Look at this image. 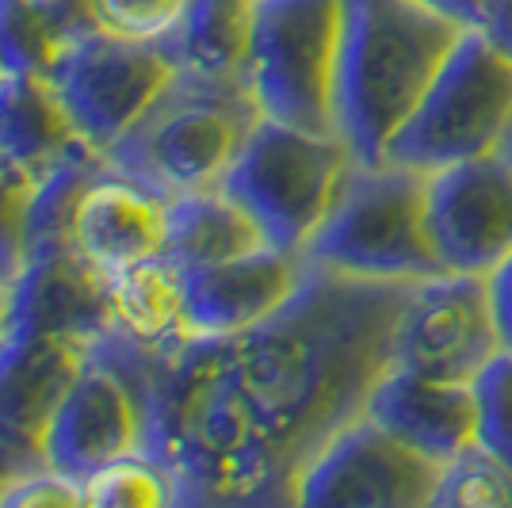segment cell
<instances>
[{"label": "cell", "mask_w": 512, "mask_h": 508, "mask_svg": "<svg viewBox=\"0 0 512 508\" xmlns=\"http://www.w3.org/2000/svg\"><path fill=\"white\" fill-rule=\"evenodd\" d=\"M409 279H363L302 260L276 314L226 337L241 398L295 493L306 466L367 413L375 386L398 367Z\"/></svg>", "instance_id": "1"}, {"label": "cell", "mask_w": 512, "mask_h": 508, "mask_svg": "<svg viewBox=\"0 0 512 508\" xmlns=\"http://www.w3.org/2000/svg\"><path fill=\"white\" fill-rule=\"evenodd\" d=\"M88 356L138 409V451L165 466L176 505H291L272 447L241 398L226 337L142 340L107 325Z\"/></svg>", "instance_id": "2"}, {"label": "cell", "mask_w": 512, "mask_h": 508, "mask_svg": "<svg viewBox=\"0 0 512 508\" xmlns=\"http://www.w3.org/2000/svg\"><path fill=\"white\" fill-rule=\"evenodd\" d=\"M463 31L425 0H341L333 127L360 165H383Z\"/></svg>", "instance_id": "3"}, {"label": "cell", "mask_w": 512, "mask_h": 508, "mask_svg": "<svg viewBox=\"0 0 512 508\" xmlns=\"http://www.w3.org/2000/svg\"><path fill=\"white\" fill-rule=\"evenodd\" d=\"M256 119L260 107L245 81L172 69L169 85L107 149L104 161L111 172L169 203L176 195L214 188Z\"/></svg>", "instance_id": "4"}, {"label": "cell", "mask_w": 512, "mask_h": 508, "mask_svg": "<svg viewBox=\"0 0 512 508\" xmlns=\"http://www.w3.org/2000/svg\"><path fill=\"white\" fill-rule=\"evenodd\" d=\"M428 172L406 165H360L344 172L337 199L302 260L363 279H428L444 264L428 237Z\"/></svg>", "instance_id": "5"}, {"label": "cell", "mask_w": 512, "mask_h": 508, "mask_svg": "<svg viewBox=\"0 0 512 508\" xmlns=\"http://www.w3.org/2000/svg\"><path fill=\"white\" fill-rule=\"evenodd\" d=\"M352 161L337 134H310L260 115L214 188L253 218L272 249L302 256Z\"/></svg>", "instance_id": "6"}, {"label": "cell", "mask_w": 512, "mask_h": 508, "mask_svg": "<svg viewBox=\"0 0 512 508\" xmlns=\"http://www.w3.org/2000/svg\"><path fill=\"white\" fill-rule=\"evenodd\" d=\"M512 123V62L467 27L448 62L425 88L421 104L386 146L390 165L440 172L459 161L497 153Z\"/></svg>", "instance_id": "7"}, {"label": "cell", "mask_w": 512, "mask_h": 508, "mask_svg": "<svg viewBox=\"0 0 512 508\" xmlns=\"http://www.w3.org/2000/svg\"><path fill=\"white\" fill-rule=\"evenodd\" d=\"M341 0H253L245 81L264 119L310 134L333 127Z\"/></svg>", "instance_id": "8"}, {"label": "cell", "mask_w": 512, "mask_h": 508, "mask_svg": "<svg viewBox=\"0 0 512 508\" xmlns=\"http://www.w3.org/2000/svg\"><path fill=\"white\" fill-rule=\"evenodd\" d=\"M169 77L172 65L157 43L88 27L58 43L43 81L62 104L73 134L107 153L142 119Z\"/></svg>", "instance_id": "9"}, {"label": "cell", "mask_w": 512, "mask_h": 508, "mask_svg": "<svg viewBox=\"0 0 512 508\" xmlns=\"http://www.w3.org/2000/svg\"><path fill=\"white\" fill-rule=\"evenodd\" d=\"M444 466L363 413L306 466L295 493L302 508H432Z\"/></svg>", "instance_id": "10"}, {"label": "cell", "mask_w": 512, "mask_h": 508, "mask_svg": "<svg viewBox=\"0 0 512 508\" xmlns=\"http://www.w3.org/2000/svg\"><path fill=\"white\" fill-rule=\"evenodd\" d=\"M505 352L493 321L490 279L440 272L417 279L398 329V367L440 382H470Z\"/></svg>", "instance_id": "11"}, {"label": "cell", "mask_w": 512, "mask_h": 508, "mask_svg": "<svg viewBox=\"0 0 512 508\" xmlns=\"http://www.w3.org/2000/svg\"><path fill=\"white\" fill-rule=\"evenodd\" d=\"M425 218L444 272L490 276L512 253L509 161L490 153L428 172Z\"/></svg>", "instance_id": "12"}, {"label": "cell", "mask_w": 512, "mask_h": 508, "mask_svg": "<svg viewBox=\"0 0 512 508\" xmlns=\"http://www.w3.org/2000/svg\"><path fill=\"white\" fill-rule=\"evenodd\" d=\"M43 463L85 482L92 470L138 451V409L123 382L88 356L43 428Z\"/></svg>", "instance_id": "13"}, {"label": "cell", "mask_w": 512, "mask_h": 508, "mask_svg": "<svg viewBox=\"0 0 512 508\" xmlns=\"http://www.w3.org/2000/svg\"><path fill=\"white\" fill-rule=\"evenodd\" d=\"M302 276V256L272 245L222 264L180 272L184 279V329L195 337H234L276 314Z\"/></svg>", "instance_id": "14"}, {"label": "cell", "mask_w": 512, "mask_h": 508, "mask_svg": "<svg viewBox=\"0 0 512 508\" xmlns=\"http://www.w3.org/2000/svg\"><path fill=\"white\" fill-rule=\"evenodd\" d=\"M161 241H165V199H157L153 191L111 169H104L85 188L69 226V249L100 279L134 260L157 256Z\"/></svg>", "instance_id": "15"}, {"label": "cell", "mask_w": 512, "mask_h": 508, "mask_svg": "<svg viewBox=\"0 0 512 508\" xmlns=\"http://www.w3.org/2000/svg\"><path fill=\"white\" fill-rule=\"evenodd\" d=\"M367 417L440 466L474 444V390L463 382L428 379L409 367H394L375 386Z\"/></svg>", "instance_id": "16"}, {"label": "cell", "mask_w": 512, "mask_h": 508, "mask_svg": "<svg viewBox=\"0 0 512 508\" xmlns=\"http://www.w3.org/2000/svg\"><path fill=\"white\" fill-rule=\"evenodd\" d=\"M77 134L43 77L0 69V169L35 184Z\"/></svg>", "instance_id": "17"}, {"label": "cell", "mask_w": 512, "mask_h": 508, "mask_svg": "<svg viewBox=\"0 0 512 508\" xmlns=\"http://www.w3.org/2000/svg\"><path fill=\"white\" fill-rule=\"evenodd\" d=\"M249 43H253V0H184L180 20L157 39V50L172 69L245 81Z\"/></svg>", "instance_id": "18"}, {"label": "cell", "mask_w": 512, "mask_h": 508, "mask_svg": "<svg viewBox=\"0 0 512 508\" xmlns=\"http://www.w3.org/2000/svg\"><path fill=\"white\" fill-rule=\"evenodd\" d=\"M264 233L230 195L218 188L188 191L165 203V241L161 256H169L180 272L222 264L234 256L264 249Z\"/></svg>", "instance_id": "19"}, {"label": "cell", "mask_w": 512, "mask_h": 508, "mask_svg": "<svg viewBox=\"0 0 512 508\" xmlns=\"http://www.w3.org/2000/svg\"><path fill=\"white\" fill-rule=\"evenodd\" d=\"M115 325L142 340L184 333V279L169 256H146L104 279Z\"/></svg>", "instance_id": "20"}, {"label": "cell", "mask_w": 512, "mask_h": 508, "mask_svg": "<svg viewBox=\"0 0 512 508\" xmlns=\"http://www.w3.org/2000/svg\"><path fill=\"white\" fill-rule=\"evenodd\" d=\"M104 169H107L104 153L77 138V142L65 149L62 157L31 184L27 226H23V233H27V260L69 245L73 211H77L85 188Z\"/></svg>", "instance_id": "21"}, {"label": "cell", "mask_w": 512, "mask_h": 508, "mask_svg": "<svg viewBox=\"0 0 512 508\" xmlns=\"http://www.w3.org/2000/svg\"><path fill=\"white\" fill-rule=\"evenodd\" d=\"M85 508H165L176 505V482L146 451H127L92 470L85 482Z\"/></svg>", "instance_id": "22"}, {"label": "cell", "mask_w": 512, "mask_h": 508, "mask_svg": "<svg viewBox=\"0 0 512 508\" xmlns=\"http://www.w3.org/2000/svg\"><path fill=\"white\" fill-rule=\"evenodd\" d=\"M432 508H512V470L474 440L444 466Z\"/></svg>", "instance_id": "23"}, {"label": "cell", "mask_w": 512, "mask_h": 508, "mask_svg": "<svg viewBox=\"0 0 512 508\" xmlns=\"http://www.w3.org/2000/svg\"><path fill=\"white\" fill-rule=\"evenodd\" d=\"M58 35L31 0H0V69L46 77Z\"/></svg>", "instance_id": "24"}, {"label": "cell", "mask_w": 512, "mask_h": 508, "mask_svg": "<svg viewBox=\"0 0 512 508\" xmlns=\"http://www.w3.org/2000/svg\"><path fill=\"white\" fill-rule=\"evenodd\" d=\"M474 390V440L512 470V352H497Z\"/></svg>", "instance_id": "25"}, {"label": "cell", "mask_w": 512, "mask_h": 508, "mask_svg": "<svg viewBox=\"0 0 512 508\" xmlns=\"http://www.w3.org/2000/svg\"><path fill=\"white\" fill-rule=\"evenodd\" d=\"M180 8L184 0H92L96 23L104 31L142 39V43H157L180 20Z\"/></svg>", "instance_id": "26"}, {"label": "cell", "mask_w": 512, "mask_h": 508, "mask_svg": "<svg viewBox=\"0 0 512 508\" xmlns=\"http://www.w3.org/2000/svg\"><path fill=\"white\" fill-rule=\"evenodd\" d=\"M27 199L31 184L0 169V283H16L27 268Z\"/></svg>", "instance_id": "27"}, {"label": "cell", "mask_w": 512, "mask_h": 508, "mask_svg": "<svg viewBox=\"0 0 512 508\" xmlns=\"http://www.w3.org/2000/svg\"><path fill=\"white\" fill-rule=\"evenodd\" d=\"M85 486L54 466H35L0 486V508H81Z\"/></svg>", "instance_id": "28"}, {"label": "cell", "mask_w": 512, "mask_h": 508, "mask_svg": "<svg viewBox=\"0 0 512 508\" xmlns=\"http://www.w3.org/2000/svg\"><path fill=\"white\" fill-rule=\"evenodd\" d=\"M486 279H490L493 321H497V333H501V348L512 352V253Z\"/></svg>", "instance_id": "29"}, {"label": "cell", "mask_w": 512, "mask_h": 508, "mask_svg": "<svg viewBox=\"0 0 512 508\" xmlns=\"http://www.w3.org/2000/svg\"><path fill=\"white\" fill-rule=\"evenodd\" d=\"M474 27L512 62V0H482Z\"/></svg>", "instance_id": "30"}, {"label": "cell", "mask_w": 512, "mask_h": 508, "mask_svg": "<svg viewBox=\"0 0 512 508\" xmlns=\"http://www.w3.org/2000/svg\"><path fill=\"white\" fill-rule=\"evenodd\" d=\"M425 4L448 12L451 20L467 23V27H474V23H478V12H482V0H425Z\"/></svg>", "instance_id": "31"}, {"label": "cell", "mask_w": 512, "mask_h": 508, "mask_svg": "<svg viewBox=\"0 0 512 508\" xmlns=\"http://www.w3.org/2000/svg\"><path fill=\"white\" fill-rule=\"evenodd\" d=\"M8 314H12V287L0 283V337H4V329H8Z\"/></svg>", "instance_id": "32"}, {"label": "cell", "mask_w": 512, "mask_h": 508, "mask_svg": "<svg viewBox=\"0 0 512 508\" xmlns=\"http://www.w3.org/2000/svg\"><path fill=\"white\" fill-rule=\"evenodd\" d=\"M497 157H505L512 169V123H509V130H505V138H501V146H497Z\"/></svg>", "instance_id": "33"}]
</instances>
